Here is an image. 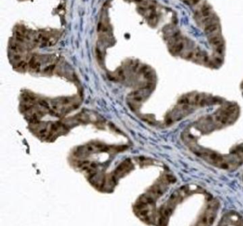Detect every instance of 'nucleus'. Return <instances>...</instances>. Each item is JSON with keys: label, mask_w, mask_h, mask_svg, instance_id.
Returning a JSON list of instances; mask_svg holds the SVG:
<instances>
[{"label": "nucleus", "mask_w": 243, "mask_h": 226, "mask_svg": "<svg viewBox=\"0 0 243 226\" xmlns=\"http://www.w3.org/2000/svg\"><path fill=\"white\" fill-rule=\"evenodd\" d=\"M38 103H39V104L40 105V106L43 107L44 109H47V110H49V111L50 110L49 104V103H48V102H47V101H46L45 100L41 99V100L39 101V102H38Z\"/></svg>", "instance_id": "39448f33"}, {"label": "nucleus", "mask_w": 243, "mask_h": 226, "mask_svg": "<svg viewBox=\"0 0 243 226\" xmlns=\"http://www.w3.org/2000/svg\"><path fill=\"white\" fill-rule=\"evenodd\" d=\"M116 76L117 77L118 79H120V80H123V79H125V74L123 69H118V71H116Z\"/></svg>", "instance_id": "20e7f679"}, {"label": "nucleus", "mask_w": 243, "mask_h": 226, "mask_svg": "<svg viewBox=\"0 0 243 226\" xmlns=\"http://www.w3.org/2000/svg\"><path fill=\"white\" fill-rule=\"evenodd\" d=\"M55 69V65H49L46 67L44 69V72L47 74H51L53 72V71Z\"/></svg>", "instance_id": "423d86ee"}, {"label": "nucleus", "mask_w": 243, "mask_h": 226, "mask_svg": "<svg viewBox=\"0 0 243 226\" xmlns=\"http://www.w3.org/2000/svg\"><path fill=\"white\" fill-rule=\"evenodd\" d=\"M61 103L62 104H64V105H66V104H69L70 102H71V100H70V98H62L61 99Z\"/></svg>", "instance_id": "6e6552de"}, {"label": "nucleus", "mask_w": 243, "mask_h": 226, "mask_svg": "<svg viewBox=\"0 0 243 226\" xmlns=\"http://www.w3.org/2000/svg\"><path fill=\"white\" fill-rule=\"evenodd\" d=\"M29 67L31 69L34 70L36 72H39L40 71V67H41V64L38 61V59H36V56H32L29 62Z\"/></svg>", "instance_id": "f257e3e1"}, {"label": "nucleus", "mask_w": 243, "mask_h": 226, "mask_svg": "<svg viewBox=\"0 0 243 226\" xmlns=\"http://www.w3.org/2000/svg\"><path fill=\"white\" fill-rule=\"evenodd\" d=\"M27 63L24 62V61H20V62L17 63V67L19 69H21L24 71L25 70L27 69Z\"/></svg>", "instance_id": "7ed1b4c3"}, {"label": "nucleus", "mask_w": 243, "mask_h": 226, "mask_svg": "<svg viewBox=\"0 0 243 226\" xmlns=\"http://www.w3.org/2000/svg\"><path fill=\"white\" fill-rule=\"evenodd\" d=\"M39 134L41 136H48V132L47 129L46 128H42L39 130Z\"/></svg>", "instance_id": "0eeeda50"}, {"label": "nucleus", "mask_w": 243, "mask_h": 226, "mask_svg": "<svg viewBox=\"0 0 243 226\" xmlns=\"http://www.w3.org/2000/svg\"><path fill=\"white\" fill-rule=\"evenodd\" d=\"M185 2L191 6H199L202 3V0H184Z\"/></svg>", "instance_id": "f03ea898"}]
</instances>
